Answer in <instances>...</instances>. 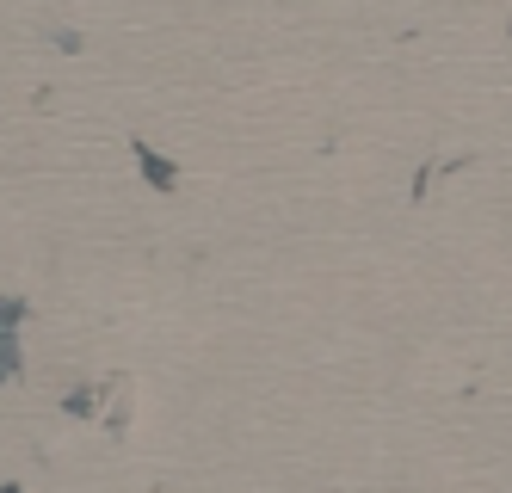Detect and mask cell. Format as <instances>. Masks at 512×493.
Here are the masks:
<instances>
[{
    "mask_svg": "<svg viewBox=\"0 0 512 493\" xmlns=\"http://www.w3.org/2000/svg\"><path fill=\"white\" fill-rule=\"evenodd\" d=\"M136 161H142V173H149V185H161V192L173 185V167L155 155V148H142V142H136Z\"/></svg>",
    "mask_w": 512,
    "mask_h": 493,
    "instance_id": "6da1fadb",
    "label": "cell"
}]
</instances>
